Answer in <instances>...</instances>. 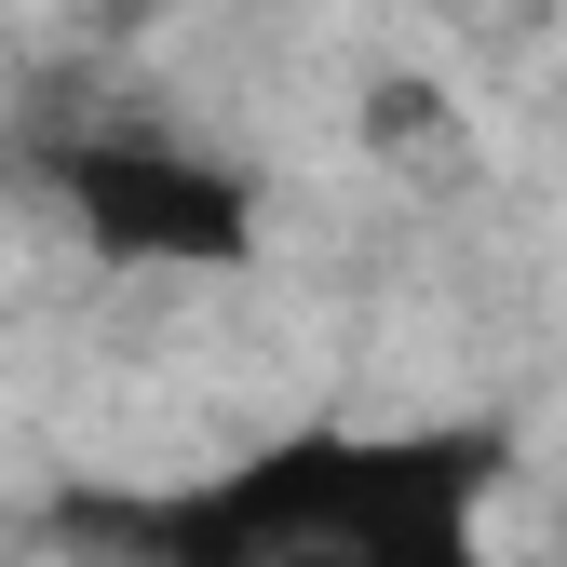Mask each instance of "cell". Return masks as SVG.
I'll use <instances>...</instances> for the list:
<instances>
[{
    "label": "cell",
    "instance_id": "1",
    "mask_svg": "<svg viewBox=\"0 0 567 567\" xmlns=\"http://www.w3.org/2000/svg\"><path fill=\"white\" fill-rule=\"evenodd\" d=\"M514 433L486 419H298L176 486H54L68 567H501Z\"/></svg>",
    "mask_w": 567,
    "mask_h": 567
},
{
    "label": "cell",
    "instance_id": "2",
    "mask_svg": "<svg viewBox=\"0 0 567 567\" xmlns=\"http://www.w3.org/2000/svg\"><path fill=\"white\" fill-rule=\"evenodd\" d=\"M28 176L68 230H82L95 270H244L270 203H257V163H230L217 135H189L163 109H68L28 135Z\"/></svg>",
    "mask_w": 567,
    "mask_h": 567
}]
</instances>
